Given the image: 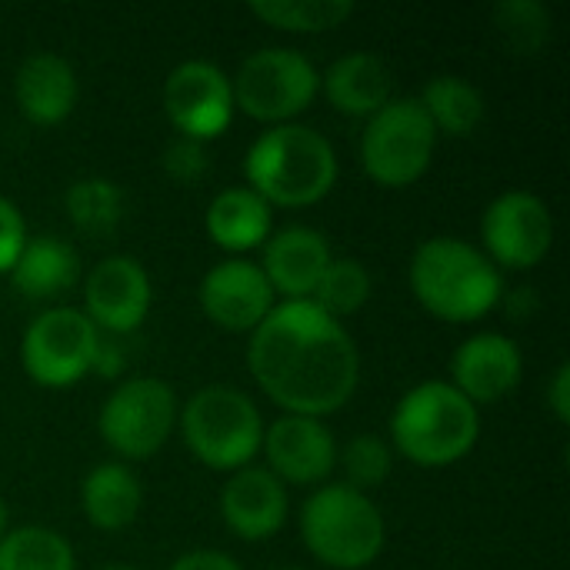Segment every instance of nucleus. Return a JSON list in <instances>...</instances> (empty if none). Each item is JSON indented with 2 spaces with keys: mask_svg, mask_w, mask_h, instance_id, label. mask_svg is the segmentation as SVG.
<instances>
[{
  "mask_svg": "<svg viewBox=\"0 0 570 570\" xmlns=\"http://www.w3.org/2000/svg\"><path fill=\"white\" fill-rule=\"evenodd\" d=\"M247 367L284 411L324 421L357 391L361 354L351 331L311 301H281L250 334Z\"/></svg>",
  "mask_w": 570,
  "mask_h": 570,
  "instance_id": "f257e3e1",
  "label": "nucleus"
},
{
  "mask_svg": "<svg viewBox=\"0 0 570 570\" xmlns=\"http://www.w3.org/2000/svg\"><path fill=\"white\" fill-rule=\"evenodd\" d=\"M407 281L417 304L448 324H474L504 301V277L488 254L451 234L417 244Z\"/></svg>",
  "mask_w": 570,
  "mask_h": 570,
  "instance_id": "f03ea898",
  "label": "nucleus"
},
{
  "mask_svg": "<svg viewBox=\"0 0 570 570\" xmlns=\"http://www.w3.org/2000/svg\"><path fill=\"white\" fill-rule=\"evenodd\" d=\"M337 174L341 160L334 144L297 120L267 127L244 154V187L284 210L321 204L334 190Z\"/></svg>",
  "mask_w": 570,
  "mask_h": 570,
  "instance_id": "7ed1b4c3",
  "label": "nucleus"
},
{
  "mask_svg": "<svg viewBox=\"0 0 570 570\" xmlns=\"http://www.w3.org/2000/svg\"><path fill=\"white\" fill-rule=\"evenodd\" d=\"M481 438V407L451 381H424L401 394L391 414V451L417 468H451Z\"/></svg>",
  "mask_w": 570,
  "mask_h": 570,
  "instance_id": "20e7f679",
  "label": "nucleus"
},
{
  "mask_svg": "<svg viewBox=\"0 0 570 570\" xmlns=\"http://www.w3.org/2000/svg\"><path fill=\"white\" fill-rule=\"evenodd\" d=\"M301 541L324 568L364 570L381 558L387 524L364 491L321 484L301 508Z\"/></svg>",
  "mask_w": 570,
  "mask_h": 570,
  "instance_id": "39448f33",
  "label": "nucleus"
},
{
  "mask_svg": "<svg viewBox=\"0 0 570 570\" xmlns=\"http://www.w3.org/2000/svg\"><path fill=\"white\" fill-rule=\"evenodd\" d=\"M177 431L194 454L210 471L234 474L250 468L261 454L264 417L257 404L227 384H210L194 391L177 411Z\"/></svg>",
  "mask_w": 570,
  "mask_h": 570,
  "instance_id": "423d86ee",
  "label": "nucleus"
},
{
  "mask_svg": "<svg viewBox=\"0 0 570 570\" xmlns=\"http://www.w3.org/2000/svg\"><path fill=\"white\" fill-rule=\"evenodd\" d=\"M234 110L247 114L257 124L281 127L294 124L314 97L321 94L317 67L294 47H261L240 60L230 77Z\"/></svg>",
  "mask_w": 570,
  "mask_h": 570,
  "instance_id": "0eeeda50",
  "label": "nucleus"
},
{
  "mask_svg": "<svg viewBox=\"0 0 570 570\" xmlns=\"http://www.w3.org/2000/svg\"><path fill=\"white\" fill-rule=\"evenodd\" d=\"M434 150L438 130L417 97H391L374 117L364 120L361 164L364 174L387 190L417 184L428 174Z\"/></svg>",
  "mask_w": 570,
  "mask_h": 570,
  "instance_id": "6e6552de",
  "label": "nucleus"
},
{
  "mask_svg": "<svg viewBox=\"0 0 570 570\" xmlns=\"http://www.w3.org/2000/svg\"><path fill=\"white\" fill-rule=\"evenodd\" d=\"M177 394L160 377H127L100 404V441L120 461H150L177 431Z\"/></svg>",
  "mask_w": 570,
  "mask_h": 570,
  "instance_id": "1a4fd4ad",
  "label": "nucleus"
},
{
  "mask_svg": "<svg viewBox=\"0 0 570 570\" xmlns=\"http://www.w3.org/2000/svg\"><path fill=\"white\" fill-rule=\"evenodd\" d=\"M100 337L80 307H47L20 337V367L37 387H73L94 371Z\"/></svg>",
  "mask_w": 570,
  "mask_h": 570,
  "instance_id": "9d476101",
  "label": "nucleus"
},
{
  "mask_svg": "<svg viewBox=\"0 0 570 570\" xmlns=\"http://www.w3.org/2000/svg\"><path fill=\"white\" fill-rule=\"evenodd\" d=\"M554 247L551 207L531 190L498 194L481 217V250L501 271H531Z\"/></svg>",
  "mask_w": 570,
  "mask_h": 570,
  "instance_id": "9b49d317",
  "label": "nucleus"
},
{
  "mask_svg": "<svg viewBox=\"0 0 570 570\" xmlns=\"http://www.w3.org/2000/svg\"><path fill=\"white\" fill-rule=\"evenodd\" d=\"M164 114L177 137L214 140L234 120V90L230 77L210 60H184L164 80Z\"/></svg>",
  "mask_w": 570,
  "mask_h": 570,
  "instance_id": "f8f14e48",
  "label": "nucleus"
},
{
  "mask_svg": "<svg viewBox=\"0 0 570 570\" xmlns=\"http://www.w3.org/2000/svg\"><path fill=\"white\" fill-rule=\"evenodd\" d=\"M154 304V284L144 264L130 254H110L97 261L83 281V314L100 334H134Z\"/></svg>",
  "mask_w": 570,
  "mask_h": 570,
  "instance_id": "ddd939ff",
  "label": "nucleus"
},
{
  "mask_svg": "<svg viewBox=\"0 0 570 570\" xmlns=\"http://www.w3.org/2000/svg\"><path fill=\"white\" fill-rule=\"evenodd\" d=\"M261 454L267 471L287 488H321L337 468V441L317 417L281 414L274 424H264Z\"/></svg>",
  "mask_w": 570,
  "mask_h": 570,
  "instance_id": "4468645a",
  "label": "nucleus"
},
{
  "mask_svg": "<svg viewBox=\"0 0 570 570\" xmlns=\"http://www.w3.org/2000/svg\"><path fill=\"white\" fill-rule=\"evenodd\" d=\"M204 317L227 334H254L261 321L277 307L264 271L244 257L214 264L197 291Z\"/></svg>",
  "mask_w": 570,
  "mask_h": 570,
  "instance_id": "2eb2a0df",
  "label": "nucleus"
},
{
  "mask_svg": "<svg viewBox=\"0 0 570 570\" xmlns=\"http://www.w3.org/2000/svg\"><path fill=\"white\" fill-rule=\"evenodd\" d=\"M524 377L521 347L501 331H481L468 337L451 357V384L474 404H498L518 391Z\"/></svg>",
  "mask_w": 570,
  "mask_h": 570,
  "instance_id": "dca6fc26",
  "label": "nucleus"
},
{
  "mask_svg": "<svg viewBox=\"0 0 570 570\" xmlns=\"http://www.w3.org/2000/svg\"><path fill=\"white\" fill-rule=\"evenodd\" d=\"M261 250L257 267L264 271L271 291L284 301H311L327 264L334 261L327 237L304 224L274 230Z\"/></svg>",
  "mask_w": 570,
  "mask_h": 570,
  "instance_id": "f3484780",
  "label": "nucleus"
},
{
  "mask_svg": "<svg viewBox=\"0 0 570 570\" xmlns=\"http://www.w3.org/2000/svg\"><path fill=\"white\" fill-rule=\"evenodd\" d=\"M287 488L267 468H240L220 488V518L240 541H271L287 524Z\"/></svg>",
  "mask_w": 570,
  "mask_h": 570,
  "instance_id": "a211bd4d",
  "label": "nucleus"
},
{
  "mask_svg": "<svg viewBox=\"0 0 570 570\" xmlns=\"http://www.w3.org/2000/svg\"><path fill=\"white\" fill-rule=\"evenodd\" d=\"M80 97V83L73 67L53 53V50H37L23 57L13 77V100L23 114L27 124L33 127H57L63 124Z\"/></svg>",
  "mask_w": 570,
  "mask_h": 570,
  "instance_id": "6ab92c4d",
  "label": "nucleus"
},
{
  "mask_svg": "<svg viewBox=\"0 0 570 570\" xmlns=\"http://www.w3.org/2000/svg\"><path fill=\"white\" fill-rule=\"evenodd\" d=\"M321 90L337 114L367 120L394 97V73L377 53L354 50L324 70Z\"/></svg>",
  "mask_w": 570,
  "mask_h": 570,
  "instance_id": "aec40b11",
  "label": "nucleus"
},
{
  "mask_svg": "<svg viewBox=\"0 0 570 570\" xmlns=\"http://www.w3.org/2000/svg\"><path fill=\"white\" fill-rule=\"evenodd\" d=\"M207 237L227 254H247L274 234V207L250 187H227L210 197L204 210Z\"/></svg>",
  "mask_w": 570,
  "mask_h": 570,
  "instance_id": "412c9836",
  "label": "nucleus"
},
{
  "mask_svg": "<svg viewBox=\"0 0 570 570\" xmlns=\"http://www.w3.org/2000/svg\"><path fill=\"white\" fill-rule=\"evenodd\" d=\"M144 508V488L124 461H104L80 481V511L90 528L117 534L137 521Z\"/></svg>",
  "mask_w": 570,
  "mask_h": 570,
  "instance_id": "4be33fe9",
  "label": "nucleus"
},
{
  "mask_svg": "<svg viewBox=\"0 0 570 570\" xmlns=\"http://www.w3.org/2000/svg\"><path fill=\"white\" fill-rule=\"evenodd\" d=\"M80 281V257L77 250L53 237H27L17 264L10 267V284L27 301H53Z\"/></svg>",
  "mask_w": 570,
  "mask_h": 570,
  "instance_id": "5701e85b",
  "label": "nucleus"
},
{
  "mask_svg": "<svg viewBox=\"0 0 570 570\" xmlns=\"http://www.w3.org/2000/svg\"><path fill=\"white\" fill-rule=\"evenodd\" d=\"M417 104L424 107L428 120L438 134L448 137H471L488 114L484 94L461 73H438L424 83Z\"/></svg>",
  "mask_w": 570,
  "mask_h": 570,
  "instance_id": "b1692460",
  "label": "nucleus"
},
{
  "mask_svg": "<svg viewBox=\"0 0 570 570\" xmlns=\"http://www.w3.org/2000/svg\"><path fill=\"white\" fill-rule=\"evenodd\" d=\"M0 570H77V558L53 528L23 524L0 538Z\"/></svg>",
  "mask_w": 570,
  "mask_h": 570,
  "instance_id": "393cba45",
  "label": "nucleus"
},
{
  "mask_svg": "<svg viewBox=\"0 0 570 570\" xmlns=\"http://www.w3.org/2000/svg\"><path fill=\"white\" fill-rule=\"evenodd\" d=\"M63 210L80 234L107 237L124 217V190L110 177H80L67 187Z\"/></svg>",
  "mask_w": 570,
  "mask_h": 570,
  "instance_id": "a878e982",
  "label": "nucleus"
},
{
  "mask_svg": "<svg viewBox=\"0 0 570 570\" xmlns=\"http://www.w3.org/2000/svg\"><path fill=\"white\" fill-rule=\"evenodd\" d=\"M250 13L267 27L287 33H327L337 30L351 13V0H254Z\"/></svg>",
  "mask_w": 570,
  "mask_h": 570,
  "instance_id": "bb28decb",
  "label": "nucleus"
},
{
  "mask_svg": "<svg viewBox=\"0 0 570 570\" xmlns=\"http://www.w3.org/2000/svg\"><path fill=\"white\" fill-rule=\"evenodd\" d=\"M371 271L354 261V257H334L311 297V304H317L327 317L341 321V317H351L357 314L367 301H371Z\"/></svg>",
  "mask_w": 570,
  "mask_h": 570,
  "instance_id": "cd10ccee",
  "label": "nucleus"
},
{
  "mask_svg": "<svg viewBox=\"0 0 570 570\" xmlns=\"http://www.w3.org/2000/svg\"><path fill=\"white\" fill-rule=\"evenodd\" d=\"M494 23L504 43L521 57L541 53L551 40V10L541 0H501L494 7Z\"/></svg>",
  "mask_w": 570,
  "mask_h": 570,
  "instance_id": "c85d7f7f",
  "label": "nucleus"
},
{
  "mask_svg": "<svg viewBox=\"0 0 570 570\" xmlns=\"http://www.w3.org/2000/svg\"><path fill=\"white\" fill-rule=\"evenodd\" d=\"M337 464H341V471L347 478L344 484L367 494L371 488H381L391 478L394 451L377 434H357L344 448H337Z\"/></svg>",
  "mask_w": 570,
  "mask_h": 570,
  "instance_id": "c756f323",
  "label": "nucleus"
},
{
  "mask_svg": "<svg viewBox=\"0 0 570 570\" xmlns=\"http://www.w3.org/2000/svg\"><path fill=\"white\" fill-rule=\"evenodd\" d=\"M160 167L170 180L177 184H194L207 174L210 160H207V147L200 140H190V137H174L164 154H160Z\"/></svg>",
  "mask_w": 570,
  "mask_h": 570,
  "instance_id": "7c9ffc66",
  "label": "nucleus"
},
{
  "mask_svg": "<svg viewBox=\"0 0 570 570\" xmlns=\"http://www.w3.org/2000/svg\"><path fill=\"white\" fill-rule=\"evenodd\" d=\"M23 244H27V220L20 207L0 194V274H10Z\"/></svg>",
  "mask_w": 570,
  "mask_h": 570,
  "instance_id": "2f4dec72",
  "label": "nucleus"
},
{
  "mask_svg": "<svg viewBox=\"0 0 570 570\" xmlns=\"http://www.w3.org/2000/svg\"><path fill=\"white\" fill-rule=\"evenodd\" d=\"M548 407H551V414H554V421L558 424H568L570 421V364L568 361H561L558 367H554V374H551V381H548Z\"/></svg>",
  "mask_w": 570,
  "mask_h": 570,
  "instance_id": "473e14b6",
  "label": "nucleus"
},
{
  "mask_svg": "<svg viewBox=\"0 0 570 570\" xmlns=\"http://www.w3.org/2000/svg\"><path fill=\"white\" fill-rule=\"evenodd\" d=\"M167 570H240V564L224 554V551H210V548H200V551H187L180 554Z\"/></svg>",
  "mask_w": 570,
  "mask_h": 570,
  "instance_id": "72a5a7b5",
  "label": "nucleus"
},
{
  "mask_svg": "<svg viewBox=\"0 0 570 570\" xmlns=\"http://www.w3.org/2000/svg\"><path fill=\"white\" fill-rule=\"evenodd\" d=\"M94 371L100 377H117L124 371V354L110 341H104V337H100V347H97V357H94Z\"/></svg>",
  "mask_w": 570,
  "mask_h": 570,
  "instance_id": "f704fd0d",
  "label": "nucleus"
},
{
  "mask_svg": "<svg viewBox=\"0 0 570 570\" xmlns=\"http://www.w3.org/2000/svg\"><path fill=\"white\" fill-rule=\"evenodd\" d=\"M7 524H10V518H7V504H3V501H0V538H3V534H7V531H10V528H7Z\"/></svg>",
  "mask_w": 570,
  "mask_h": 570,
  "instance_id": "c9c22d12",
  "label": "nucleus"
},
{
  "mask_svg": "<svg viewBox=\"0 0 570 570\" xmlns=\"http://www.w3.org/2000/svg\"><path fill=\"white\" fill-rule=\"evenodd\" d=\"M100 570H137V568H130V564H107V568H100Z\"/></svg>",
  "mask_w": 570,
  "mask_h": 570,
  "instance_id": "e433bc0d",
  "label": "nucleus"
},
{
  "mask_svg": "<svg viewBox=\"0 0 570 570\" xmlns=\"http://www.w3.org/2000/svg\"><path fill=\"white\" fill-rule=\"evenodd\" d=\"M284 570H301V568H284Z\"/></svg>",
  "mask_w": 570,
  "mask_h": 570,
  "instance_id": "4c0bfd02",
  "label": "nucleus"
}]
</instances>
